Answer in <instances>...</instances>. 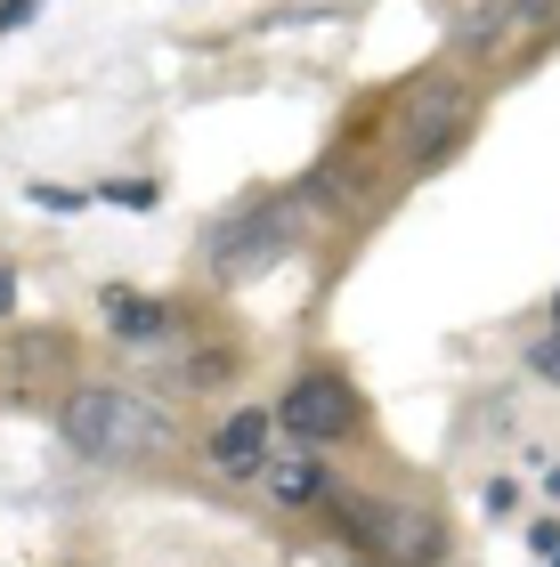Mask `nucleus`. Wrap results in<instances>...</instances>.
I'll list each match as a JSON object with an SVG mask.
<instances>
[{"label":"nucleus","mask_w":560,"mask_h":567,"mask_svg":"<svg viewBox=\"0 0 560 567\" xmlns=\"http://www.w3.org/2000/svg\"><path fill=\"white\" fill-rule=\"evenodd\" d=\"M464 131H471V90L455 82V73H422L390 114V146H398V163H415V171L447 163V154L464 146Z\"/></svg>","instance_id":"nucleus-3"},{"label":"nucleus","mask_w":560,"mask_h":567,"mask_svg":"<svg viewBox=\"0 0 560 567\" xmlns=\"http://www.w3.org/2000/svg\"><path fill=\"white\" fill-rule=\"evenodd\" d=\"M528 551H537V559H560V527L537 519V527H528Z\"/></svg>","instance_id":"nucleus-13"},{"label":"nucleus","mask_w":560,"mask_h":567,"mask_svg":"<svg viewBox=\"0 0 560 567\" xmlns=\"http://www.w3.org/2000/svg\"><path fill=\"white\" fill-rule=\"evenodd\" d=\"M261 478H268V495H276V503H293V511H301V503H317L325 486H334V478H325V462L301 446V437H293L285 454H268V471H261Z\"/></svg>","instance_id":"nucleus-7"},{"label":"nucleus","mask_w":560,"mask_h":567,"mask_svg":"<svg viewBox=\"0 0 560 567\" xmlns=\"http://www.w3.org/2000/svg\"><path fill=\"white\" fill-rule=\"evenodd\" d=\"M544 9H552V0H496L488 17H471V24H464V41H471V49H496V41L528 33V24H537Z\"/></svg>","instance_id":"nucleus-9"},{"label":"nucleus","mask_w":560,"mask_h":567,"mask_svg":"<svg viewBox=\"0 0 560 567\" xmlns=\"http://www.w3.org/2000/svg\"><path fill=\"white\" fill-rule=\"evenodd\" d=\"M309 236V195H252L236 203L212 236H203V260H212L220 284H252V276H268V268H285V251Z\"/></svg>","instance_id":"nucleus-2"},{"label":"nucleus","mask_w":560,"mask_h":567,"mask_svg":"<svg viewBox=\"0 0 560 567\" xmlns=\"http://www.w3.org/2000/svg\"><path fill=\"white\" fill-rule=\"evenodd\" d=\"M24 195H33L41 212H82V203H90V195H73V187H41V178H33V187H24Z\"/></svg>","instance_id":"nucleus-11"},{"label":"nucleus","mask_w":560,"mask_h":567,"mask_svg":"<svg viewBox=\"0 0 560 567\" xmlns=\"http://www.w3.org/2000/svg\"><path fill=\"white\" fill-rule=\"evenodd\" d=\"M544 324H552V341H560V292H552V308H544Z\"/></svg>","instance_id":"nucleus-16"},{"label":"nucleus","mask_w":560,"mask_h":567,"mask_svg":"<svg viewBox=\"0 0 560 567\" xmlns=\"http://www.w3.org/2000/svg\"><path fill=\"white\" fill-rule=\"evenodd\" d=\"M528 365H537V373H552V381H560V341H552V332H544V341H537V349H528Z\"/></svg>","instance_id":"nucleus-14"},{"label":"nucleus","mask_w":560,"mask_h":567,"mask_svg":"<svg viewBox=\"0 0 560 567\" xmlns=\"http://www.w3.org/2000/svg\"><path fill=\"white\" fill-rule=\"evenodd\" d=\"M58 430H65V446H73V454L106 462V471L155 462V454H171V437H180L155 398H139V390H106V381L73 390V398H65V414H58Z\"/></svg>","instance_id":"nucleus-1"},{"label":"nucleus","mask_w":560,"mask_h":567,"mask_svg":"<svg viewBox=\"0 0 560 567\" xmlns=\"http://www.w3.org/2000/svg\"><path fill=\"white\" fill-rule=\"evenodd\" d=\"M552 567H560V559H552Z\"/></svg>","instance_id":"nucleus-17"},{"label":"nucleus","mask_w":560,"mask_h":567,"mask_svg":"<svg viewBox=\"0 0 560 567\" xmlns=\"http://www.w3.org/2000/svg\"><path fill=\"white\" fill-rule=\"evenodd\" d=\"M9 308H17V276L0 268V317H9Z\"/></svg>","instance_id":"nucleus-15"},{"label":"nucleus","mask_w":560,"mask_h":567,"mask_svg":"<svg viewBox=\"0 0 560 567\" xmlns=\"http://www.w3.org/2000/svg\"><path fill=\"white\" fill-rule=\"evenodd\" d=\"M41 0H0V33H17V24H33Z\"/></svg>","instance_id":"nucleus-12"},{"label":"nucleus","mask_w":560,"mask_h":567,"mask_svg":"<svg viewBox=\"0 0 560 567\" xmlns=\"http://www.w3.org/2000/svg\"><path fill=\"white\" fill-rule=\"evenodd\" d=\"M276 414H285V430L301 437V446H325V437H349V430H358V398H349L342 373H301Z\"/></svg>","instance_id":"nucleus-5"},{"label":"nucleus","mask_w":560,"mask_h":567,"mask_svg":"<svg viewBox=\"0 0 560 567\" xmlns=\"http://www.w3.org/2000/svg\"><path fill=\"white\" fill-rule=\"evenodd\" d=\"M98 308H106V332H114V341H131V349H146V341H163V332H171V308L146 300V292H122V284Z\"/></svg>","instance_id":"nucleus-8"},{"label":"nucleus","mask_w":560,"mask_h":567,"mask_svg":"<svg viewBox=\"0 0 560 567\" xmlns=\"http://www.w3.org/2000/svg\"><path fill=\"white\" fill-rule=\"evenodd\" d=\"M90 203H114V212H155L163 187H146V178H98Z\"/></svg>","instance_id":"nucleus-10"},{"label":"nucleus","mask_w":560,"mask_h":567,"mask_svg":"<svg viewBox=\"0 0 560 567\" xmlns=\"http://www.w3.org/2000/svg\"><path fill=\"white\" fill-rule=\"evenodd\" d=\"M212 462H220V478H261L268 471V414L261 405H244V414H227L212 430Z\"/></svg>","instance_id":"nucleus-6"},{"label":"nucleus","mask_w":560,"mask_h":567,"mask_svg":"<svg viewBox=\"0 0 560 567\" xmlns=\"http://www.w3.org/2000/svg\"><path fill=\"white\" fill-rule=\"evenodd\" d=\"M349 519H358V544L381 551L390 567H422L439 559V519L415 503H349Z\"/></svg>","instance_id":"nucleus-4"}]
</instances>
